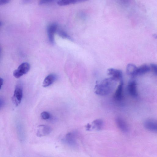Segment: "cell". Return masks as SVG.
Here are the masks:
<instances>
[{
	"mask_svg": "<svg viewBox=\"0 0 157 157\" xmlns=\"http://www.w3.org/2000/svg\"><path fill=\"white\" fill-rule=\"evenodd\" d=\"M32 0H23V2L25 3H27L31 1Z\"/></svg>",
	"mask_w": 157,
	"mask_h": 157,
	"instance_id": "cell-25",
	"label": "cell"
},
{
	"mask_svg": "<svg viewBox=\"0 0 157 157\" xmlns=\"http://www.w3.org/2000/svg\"><path fill=\"white\" fill-rule=\"evenodd\" d=\"M66 141L70 144H73L75 143V137L71 133L69 132L67 134L65 137Z\"/></svg>",
	"mask_w": 157,
	"mask_h": 157,
	"instance_id": "cell-16",
	"label": "cell"
},
{
	"mask_svg": "<svg viewBox=\"0 0 157 157\" xmlns=\"http://www.w3.org/2000/svg\"><path fill=\"white\" fill-rule=\"evenodd\" d=\"M3 79L2 78L0 77V90L2 86V85H3Z\"/></svg>",
	"mask_w": 157,
	"mask_h": 157,
	"instance_id": "cell-24",
	"label": "cell"
},
{
	"mask_svg": "<svg viewBox=\"0 0 157 157\" xmlns=\"http://www.w3.org/2000/svg\"><path fill=\"white\" fill-rule=\"evenodd\" d=\"M88 0H59L57 1V4L60 6H65Z\"/></svg>",
	"mask_w": 157,
	"mask_h": 157,
	"instance_id": "cell-14",
	"label": "cell"
},
{
	"mask_svg": "<svg viewBox=\"0 0 157 157\" xmlns=\"http://www.w3.org/2000/svg\"><path fill=\"white\" fill-rule=\"evenodd\" d=\"M56 32L60 36L64 38H69V37L67 34L63 30L58 29H57Z\"/></svg>",
	"mask_w": 157,
	"mask_h": 157,
	"instance_id": "cell-17",
	"label": "cell"
},
{
	"mask_svg": "<svg viewBox=\"0 0 157 157\" xmlns=\"http://www.w3.org/2000/svg\"><path fill=\"white\" fill-rule=\"evenodd\" d=\"M54 0H39L38 4L40 5H44L54 1Z\"/></svg>",
	"mask_w": 157,
	"mask_h": 157,
	"instance_id": "cell-20",
	"label": "cell"
},
{
	"mask_svg": "<svg viewBox=\"0 0 157 157\" xmlns=\"http://www.w3.org/2000/svg\"><path fill=\"white\" fill-rule=\"evenodd\" d=\"M58 25L56 23H52L47 27V30L49 41L51 43L54 42V34L58 28Z\"/></svg>",
	"mask_w": 157,
	"mask_h": 157,
	"instance_id": "cell-6",
	"label": "cell"
},
{
	"mask_svg": "<svg viewBox=\"0 0 157 157\" xmlns=\"http://www.w3.org/2000/svg\"><path fill=\"white\" fill-rule=\"evenodd\" d=\"M30 68V65L28 63H23L19 66L17 69L14 71L13 75L16 78H19L27 73L29 71Z\"/></svg>",
	"mask_w": 157,
	"mask_h": 157,
	"instance_id": "cell-3",
	"label": "cell"
},
{
	"mask_svg": "<svg viewBox=\"0 0 157 157\" xmlns=\"http://www.w3.org/2000/svg\"><path fill=\"white\" fill-rule=\"evenodd\" d=\"M50 114L47 111H43L40 114L41 118L44 120H47L50 117Z\"/></svg>",
	"mask_w": 157,
	"mask_h": 157,
	"instance_id": "cell-18",
	"label": "cell"
},
{
	"mask_svg": "<svg viewBox=\"0 0 157 157\" xmlns=\"http://www.w3.org/2000/svg\"><path fill=\"white\" fill-rule=\"evenodd\" d=\"M4 100L2 98L0 97V111L4 106Z\"/></svg>",
	"mask_w": 157,
	"mask_h": 157,
	"instance_id": "cell-21",
	"label": "cell"
},
{
	"mask_svg": "<svg viewBox=\"0 0 157 157\" xmlns=\"http://www.w3.org/2000/svg\"><path fill=\"white\" fill-rule=\"evenodd\" d=\"M150 70V66L146 64L142 65L137 68L135 73V77L145 74L149 72Z\"/></svg>",
	"mask_w": 157,
	"mask_h": 157,
	"instance_id": "cell-11",
	"label": "cell"
},
{
	"mask_svg": "<svg viewBox=\"0 0 157 157\" xmlns=\"http://www.w3.org/2000/svg\"><path fill=\"white\" fill-rule=\"evenodd\" d=\"M116 122L118 128L122 132L126 133L128 131V126L125 121L120 117H118L116 119Z\"/></svg>",
	"mask_w": 157,
	"mask_h": 157,
	"instance_id": "cell-9",
	"label": "cell"
},
{
	"mask_svg": "<svg viewBox=\"0 0 157 157\" xmlns=\"http://www.w3.org/2000/svg\"><path fill=\"white\" fill-rule=\"evenodd\" d=\"M144 126L145 129L149 131L157 132V124L156 121L151 119H147L144 122Z\"/></svg>",
	"mask_w": 157,
	"mask_h": 157,
	"instance_id": "cell-7",
	"label": "cell"
},
{
	"mask_svg": "<svg viewBox=\"0 0 157 157\" xmlns=\"http://www.w3.org/2000/svg\"></svg>",
	"mask_w": 157,
	"mask_h": 157,
	"instance_id": "cell-27",
	"label": "cell"
},
{
	"mask_svg": "<svg viewBox=\"0 0 157 157\" xmlns=\"http://www.w3.org/2000/svg\"><path fill=\"white\" fill-rule=\"evenodd\" d=\"M52 129L49 126L45 125H40L37 128L36 134L37 136L41 137L49 135Z\"/></svg>",
	"mask_w": 157,
	"mask_h": 157,
	"instance_id": "cell-5",
	"label": "cell"
},
{
	"mask_svg": "<svg viewBox=\"0 0 157 157\" xmlns=\"http://www.w3.org/2000/svg\"><path fill=\"white\" fill-rule=\"evenodd\" d=\"M2 24V22L1 21H0V26Z\"/></svg>",
	"mask_w": 157,
	"mask_h": 157,
	"instance_id": "cell-26",
	"label": "cell"
},
{
	"mask_svg": "<svg viewBox=\"0 0 157 157\" xmlns=\"http://www.w3.org/2000/svg\"><path fill=\"white\" fill-rule=\"evenodd\" d=\"M127 90L129 95L134 98L138 96L136 81L135 79H132L128 82L127 86Z\"/></svg>",
	"mask_w": 157,
	"mask_h": 157,
	"instance_id": "cell-4",
	"label": "cell"
},
{
	"mask_svg": "<svg viewBox=\"0 0 157 157\" xmlns=\"http://www.w3.org/2000/svg\"><path fill=\"white\" fill-rule=\"evenodd\" d=\"M86 129L87 131H90L91 130V124L88 123L86 126Z\"/></svg>",
	"mask_w": 157,
	"mask_h": 157,
	"instance_id": "cell-23",
	"label": "cell"
},
{
	"mask_svg": "<svg viewBox=\"0 0 157 157\" xmlns=\"http://www.w3.org/2000/svg\"><path fill=\"white\" fill-rule=\"evenodd\" d=\"M56 78V76L55 75L51 74L48 75L43 82V87H45L49 86L55 81Z\"/></svg>",
	"mask_w": 157,
	"mask_h": 157,
	"instance_id": "cell-12",
	"label": "cell"
},
{
	"mask_svg": "<svg viewBox=\"0 0 157 157\" xmlns=\"http://www.w3.org/2000/svg\"><path fill=\"white\" fill-rule=\"evenodd\" d=\"M23 97V89L20 84H17L15 88L12 100L13 103L16 106L21 103Z\"/></svg>",
	"mask_w": 157,
	"mask_h": 157,
	"instance_id": "cell-2",
	"label": "cell"
},
{
	"mask_svg": "<svg viewBox=\"0 0 157 157\" xmlns=\"http://www.w3.org/2000/svg\"><path fill=\"white\" fill-rule=\"evenodd\" d=\"M151 70L154 74L156 75L157 73V67L156 64H151L150 66Z\"/></svg>",
	"mask_w": 157,
	"mask_h": 157,
	"instance_id": "cell-19",
	"label": "cell"
},
{
	"mask_svg": "<svg viewBox=\"0 0 157 157\" xmlns=\"http://www.w3.org/2000/svg\"><path fill=\"white\" fill-rule=\"evenodd\" d=\"M118 85L114 94V97L117 100L121 101L123 98L124 83L123 80L119 81Z\"/></svg>",
	"mask_w": 157,
	"mask_h": 157,
	"instance_id": "cell-10",
	"label": "cell"
},
{
	"mask_svg": "<svg viewBox=\"0 0 157 157\" xmlns=\"http://www.w3.org/2000/svg\"><path fill=\"white\" fill-rule=\"evenodd\" d=\"M10 0H0V5L6 4L8 3Z\"/></svg>",
	"mask_w": 157,
	"mask_h": 157,
	"instance_id": "cell-22",
	"label": "cell"
},
{
	"mask_svg": "<svg viewBox=\"0 0 157 157\" xmlns=\"http://www.w3.org/2000/svg\"><path fill=\"white\" fill-rule=\"evenodd\" d=\"M91 129L97 131L102 129L103 125V121L101 119H96L94 120L91 124Z\"/></svg>",
	"mask_w": 157,
	"mask_h": 157,
	"instance_id": "cell-13",
	"label": "cell"
},
{
	"mask_svg": "<svg viewBox=\"0 0 157 157\" xmlns=\"http://www.w3.org/2000/svg\"><path fill=\"white\" fill-rule=\"evenodd\" d=\"M137 67L132 63L128 64L126 67V73L127 75L132 77H135V73Z\"/></svg>",
	"mask_w": 157,
	"mask_h": 157,
	"instance_id": "cell-15",
	"label": "cell"
},
{
	"mask_svg": "<svg viewBox=\"0 0 157 157\" xmlns=\"http://www.w3.org/2000/svg\"><path fill=\"white\" fill-rule=\"evenodd\" d=\"M117 81L116 79L111 77L97 82L94 89V93L100 96L108 95L115 89Z\"/></svg>",
	"mask_w": 157,
	"mask_h": 157,
	"instance_id": "cell-1",
	"label": "cell"
},
{
	"mask_svg": "<svg viewBox=\"0 0 157 157\" xmlns=\"http://www.w3.org/2000/svg\"><path fill=\"white\" fill-rule=\"evenodd\" d=\"M107 73L108 75L116 79L118 81L123 80L122 72L120 70L110 68L108 70Z\"/></svg>",
	"mask_w": 157,
	"mask_h": 157,
	"instance_id": "cell-8",
	"label": "cell"
}]
</instances>
